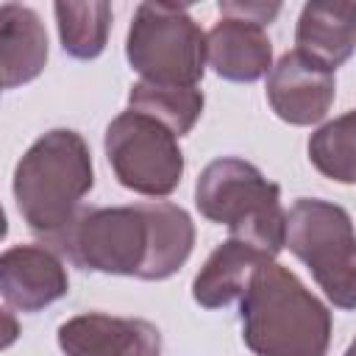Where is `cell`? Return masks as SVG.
<instances>
[{"label": "cell", "mask_w": 356, "mask_h": 356, "mask_svg": "<svg viewBox=\"0 0 356 356\" xmlns=\"http://www.w3.org/2000/svg\"><path fill=\"white\" fill-rule=\"evenodd\" d=\"M195 206L209 222L225 225L234 239L253 245L267 259L286 245L281 186L245 159L222 156L206 164L195 184Z\"/></svg>", "instance_id": "obj_4"}, {"label": "cell", "mask_w": 356, "mask_h": 356, "mask_svg": "<svg viewBox=\"0 0 356 356\" xmlns=\"http://www.w3.org/2000/svg\"><path fill=\"white\" fill-rule=\"evenodd\" d=\"M47 245L81 270L164 281L186 264L195 248V222L170 200L89 206Z\"/></svg>", "instance_id": "obj_1"}, {"label": "cell", "mask_w": 356, "mask_h": 356, "mask_svg": "<svg viewBox=\"0 0 356 356\" xmlns=\"http://www.w3.org/2000/svg\"><path fill=\"white\" fill-rule=\"evenodd\" d=\"M286 248L337 309H356V228L342 206L320 197L295 200L286 211Z\"/></svg>", "instance_id": "obj_6"}, {"label": "cell", "mask_w": 356, "mask_h": 356, "mask_svg": "<svg viewBox=\"0 0 356 356\" xmlns=\"http://www.w3.org/2000/svg\"><path fill=\"white\" fill-rule=\"evenodd\" d=\"M56 25L64 53L81 61H92L106 50L111 31V6L103 0L89 3H56Z\"/></svg>", "instance_id": "obj_16"}, {"label": "cell", "mask_w": 356, "mask_h": 356, "mask_svg": "<svg viewBox=\"0 0 356 356\" xmlns=\"http://www.w3.org/2000/svg\"><path fill=\"white\" fill-rule=\"evenodd\" d=\"M267 261H275V259H267L253 245L228 236L211 250V256L197 270L192 281L195 303H200L203 309H222L234 303L236 298L245 295V289L250 286V278Z\"/></svg>", "instance_id": "obj_13"}, {"label": "cell", "mask_w": 356, "mask_h": 356, "mask_svg": "<svg viewBox=\"0 0 356 356\" xmlns=\"http://www.w3.org/2000/svg\"><path fill=\"white\" fill-rule=\"evenodd\" d=\"M209 67L234 83H253L273 70V44L261 25L220 17V22L206 33Z\"/></svg>", "instance_id": "obj_11"}, {"label": "cell", "mask_w": 356, "mask_h": 356, "mask_svg": "<svg viewBox=\"0 0 356 356\" xmlns=\"http://www.w3.org/2000/svg\"><path fill=\"white\" fill-rule=\"evenodd\" d=\"M47 64V33L39 14L19 3L0 6V70L3 89H17Z\"/></svg>", "instance_id": "obj_14"}, {"label": "cell", "mask_w": 356, "mask_h": 356, "mask_svg": "<svg viewBox=\"0 0 356 356\" xmlns=\"http://www.w3.org/2000/svg\"><path fill=\"white\" fill-rule=\"evenodd\" d=\"M309 159L325 178L337 184H356V108L312 134Z\"/></svg>", "instance_id": "obj_17"}, {"label": "cell", "mask_w": 356, "mask_h": 356, "mask_svg": "<svg viewBox=\"0 0 356 356\" xmlns=\"http://www.w3.org/2000/svg\"><path fill=\"white\" fill-rule=\"evenodd\" d=\"M103 147L114 178L136 195L167 197L184 178L178 136L147 114L131 108L117 114L106 128Z\"/></svg>", "instance_id": "obj_7"}, {"label": "cell", "mask_w": 356, "mask_h": 356, "mask_svg": "<svg viewBox=\"0 0 356 356\" xmlns=\"http://www.w3.org/2000/svg\"><path fill=\"white\" fill-rule=\"evenodd\" d=\"M203 92L197 86H159L147 81H136L128 92V108L147 114L167 125L175 136H184L195 128L203 114Z\"/></svg>", "instance_id": "obj_15"}, {"label": "cell", "mask_w": 356, "mask_h": 356, "mask_svg": "<svg viewBox=\"0 0 356 356\" xmlns=\"http://www.w3.org/2000/svg\"><path fill=\"white\" fill-rule=\"evenodd\" d=\"M11 186L25 225L50 242L78 217L81 200L95 186L89 145L70 128L42 134L17 161Z\"/></svg>", "instance_id": "obj_3"}, {"label": "cell", "mask_w": 356, "mask_h": 356, "mask_svg": "<svg viewBox=\"0 0 356 356\" xmlns=\"http://www.w3.org/2000/svg\"><path fill=\"white\" fill-rule=\"evenodd\" d=\"M345 356H356V339L348 345V350H345Z\"/></svg>", "instance_id": "obj_19"}, {"label": "cell", "mask_w": 356, "mask_h": 356, "mask_svg": "<svg viewBox=\"0 0 356 356\" xmlns=\"http://www.w3.org/2000/svg\"><path fill=\"white\" fill-rule=\"evenodd\" d=\"M337 95L334 72L309 61L298 50L284 53L267 75V100L270 108L289 125H314L320 122Z\"/></svg>", "instance_id": "obj_9"}, {"label": "cell", "mask_w": 356, "mask_h": 356, "mask_svg": "<svg viewBox=\"0 0 356 356\" xmlns=\"http://www.w3.org/2000/svg\"><path fill=\"white\" fill-rule=\"evenodd\" d=\"M0 292L8 309L42 312L70 292L67 267L44 245H11L0 256Z\"/></svg>", "instance_id": "obj_10"}, {"label": "cell", "mask_w": 356, "mask_h": 356, "mask_svg": "<svg viewBox=\"0 0 356 356\" xmlns=\"http://www.w3.org/2000/svg\"><path fill=\"white\" fill-rule=\"evenodd\" d=\"M242 339L256 356H328L331 312L278 261L250 278L239 303Z\"/></svg>", "instance_id": "obj_2"}, {"label": "cell", "mask_w": 356, "mask_h": 356, "mask_svg": "<svg viewBox=\"0 0 356 356\" xmlns=\"http://www.w3.org/2000/svg\"><path fill=\"white\" fill-rule=\"evenodd\" d=\"M295 50L334 72L356 50V3L312 0L295 25Z\"/></svg>", "instance_id": "obj_12"}, {"label": "cell", "mask_w": 356, "mask_h": 356, "mask_svg": "<svg viewBox=\"0 0 356 356\" xmlns=\"http://www.w3.org/2000/svg\"><path fill=\"white\" fill-rule=\"evenodd\" d=\"M56 339L67 356H161L159 328L139 317L75 314L58 325Z\"/></svg>", "instance_id": "obj_8"}, {"label": "cell", "mask_w": 356, "mask_h": 356, "mask_svg": "<svg viewBox=\"0 0 356 356\" xmlns=\"http://www.w3.org/2000/svg\"><path fill=\"white\" fill-rule=\"evenodd\" d=\"M125 58L147 83L197 86L206 72V33L186 6L139 3L125 36Z\"/></svg>", "instance_id": "obj_5"}, {"label": "cell", "mask_w": 356, "mask_h": 356, "mask_svg": "<svg viewBox=\"0 0 356 356\" xmlns=\"http://www.w3.org/2000/svg\"><path fill=\"white\" fill-rule=\"evenodd\" d=\"M281 11V3H220V14L222 17H236V19H248L256 25H270Z\"/></svg>", "instance_id": "obj_18"}]
</instances>
